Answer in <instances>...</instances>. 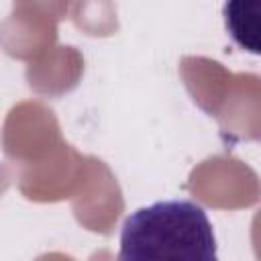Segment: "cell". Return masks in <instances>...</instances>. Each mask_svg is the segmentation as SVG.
Segmentation results:
<instances>
[{
  "instance_id": "1",
  "label": "cell",
  "mask_w": 261,
  "mask_h": 261,
  "mask_svg": "<svg viewBox=\"0 0 261 261\" xmlns=\"http://www.w3.org/2000/svg\"><path fill=\"white\" fill-rule=\"evenodd\" d=\"M120 261H214L216 239L208 214L188 200H165L135 210L120 230Z\"/></svg>"
},
{
  "instance_id": "2",
  "label": "cell",
  "mask_w": 261,
  "mask_h": 261,
  "mask_svg": "<svg viewBox=\"0 0 261 261\" xmlns=\"http://www.w3.org/2000/svg\"><path fill=\"white\" fill-rule=\"evenodd\" d=\"M222 16L228 37L247 53L261 55V0H226Z\"/></svg>"
}]
</instances>
